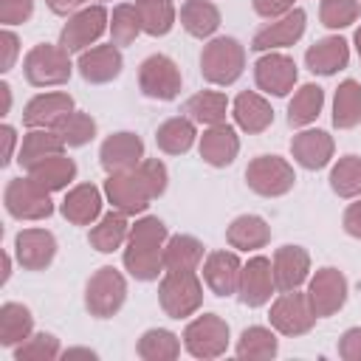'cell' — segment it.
Returning a JSON list of instances; mask_svg holds the SVG:
<instances>
[{"label": "cell", "mask_w": 361, "mask_h": 361, "mask_svg": "<svg viewBox=\"0 0 361 361\" xmlns=\"http://www.w3.org/2000/svg\"><path fill=\"white\" fill-rule=\"evenodd\" d=\"M361 17V0H322L319 20L324 28H347Z\"/></svg>", "instance_id": "obj_44"}, {"label": "cell", "mask_w": 361, "mask_h": 361, "mask_svg": "<svg viewBox=\"0 0 361 361\" xmlns=\"http://www.w3.org/2000/svg\"><path fill=\"white\" fill-rule=\"evenodd\" d=\"M48 3V8L54 11V14H62V17H68V14H73L82 3H87V0H45Z\"/></svg>", "instance_id": "obj_54"}, {"label": "cell", "mask_w": 361, "mask_h": 361, "mask_svg": "<svg viewBox=\"0 0 361 361\" xmlns=\"http://www.w3.org/2000/svg\"><path fill=\"white\" fill-rule=\"evenodd\" d=\"M183 347L195 358H220L228 350V324L217 313H203L186 324Z\"/></svg>", "instance_id": "obj_9"}, {"label": "cell", "mask_w": 361, "mask_h": 361, "mask_svg": "<svg viewBox=\"0 0 361 361\" xmlns=\"http://www.w3.org/2000/svg\"><path fill=\"white\" fill-rule=\"evenodd\" d=\"M180 25L197 39L212 37L220 28V11L209 0H186L180 6Z\"/></svg>", "instance_id": "obj_34"}, {"label": "cell", "mask_w": 361, "mask_h": 361, "mask_svg": "<svg viewBox=\"0 0 361 361\" xmlns=\"http://www.w3.org/2000/svg\"><path fill=\"white\" fill-rule=\"evenodd\" d=\"M180 68L164 54H152L138 65V87L149 99L172 102L180 93Z\"/></svg>", "instance_id": "obj_10"}, {"label": "cell", "mask_w": 361, "mask_h": 361, "mask_svg": "<svg viewBox=\"0 0 361 361\" xmlns=\"http://www.w3.org/2000/svg\"><path fill=\"white\" fill-rule=\"evenodd\" d=\"M243 265L234 251H212L203 262V282L214 296H231L240 288Z\"/></svg>", "instance_id": "obj_19"}, {"label": "cell", "mask_w": 361, "mask_h": 361, "mask_svg": "<svg viewBox=\"0 0 361 361\" xmlns=\"http://www.w3.org/2000/svg\"><path fill=\"white\" fill-rule=\"evenodd\" d=\"M333 124L338 130H350L361 124V85L355 79H344L333 96Z\"/></svg>", "instance_id": "obj_36"}, {"label": "cell", "mask_w": 361, "mask_h": 361, "mask_svg": "<svg viewBox=\"0 0 361 361\" xmlns=\"http://www.w3.org/2000/svg\"><path fill=\"white\" fill-rule=\"evenodd\" d=\"M322 107H324V90L319 85L307 82L293 93V99L288 104V124L290 127H305V124L319 118Z\"/></svg>", "instance_id": "obj_37"}, {"label": "cell", "mask_w": 361, "mask_h": 361, "mask_svg": "<svg viewBox=\"0 0 361 361\" xmlns=\"http://www.w3.org/2000/svg\"><path fill=\"white\" fill-rule=\"evenodd\" d=\"M245 68V48L234 37H214L200 51V73L212 85H234Z\"/></svg>", "instance_id": "obj_2"}, {"label": "cell", "mask_w": 361, "mask_h": 361, "mask_svg": "<svg viewBox=\"0 0 361 361\" xmlns=\"http://www.w3.org/2000/svg\"><path fill=\"white\" fill-rule=\"evenodd\" d=\"M135 3H172V0H135Z\"/></svg>", "instance_id": "obj_59"}, {"label": "cell", "mask_w": 361, "mask_h": 361, "mask_svg": "<svg viewBox=\"0 0 361 361\" xmlns=\"http://www.w3.org/2000/svg\"><path fill=\"white\" fill-rule=\"evenodd\" d=\"M6 209L17 220H45L54 214L51 192L42 189L34 178H11L6 186Z\"/></svg>", "instance_id": "obj_8"}, {"label": "cell", "mask_w": 361, "mask_h": 361, "mask_svg": "<svg viewBox=\"0 0 361 361\" xmlns=\"http://www.w3.org/2000/svg\"><path fill=\"white\" fill-rule=\"evenodd\" d=\"M274 288H276V282H274L271 259L268 257H251L240 274V288H237L240 302L248 307H262L271 299Z\"/></svg>", "instance_id": "obj_16"}, {"label": "cell", "mask_w": 361, "mask_h": 361, "mask_svg": "<svg viewBox=\"0 0 361 361\" xmlns=\"http://www.w3.org/2000/svg\"><path fill=\"white\" fill-rule=\"evenodd\" d=\"M276 350H279V344H276L274 330L259 327V324L245 327L237 341V358H243V361H268L276 355Z\"/></svg>", "instance_id": "obj_39"}, {"label": "cell", "mask_w": 361, "mask_h": 361, "mask_svg": "<svg viewBox=\"0 0 361 361\" xmlns=\"http://www.w3.org/2000/svg\"><path fill=\"white\" fill-rule=\"evenodd\" d=\"M333 149H336L333 135L324 130H302L290 141V152L296 164L305 169H324L333 158Z\"/></svg>", "instance_id": "obj_22"}, {"label": "cell", "mask_w": 361, "mask_h": 361, "mask_svg": "<svg viewBox=\"0 0 361 361\" xmlns=\"http://www.w3.org/2000/svg\"><path fill=\"white\" fill-rule=\"evenodd\" d=\"M138 355L144 361H172L180 355V341L175 333L155 327L138 338Z\"/></svg>", "instance_id": "obj_41"}, {"label": "cell", "mask_w": 361, "mask_h": 361, "mask_svg": "<svg viewBox=\"0 0 361 361\" xmlns=\"http://www.w3.org/2000/svg\"><path fill=\"white\" fill-rule=\"evenodd\" d=\"M307 299L316 319H327L338 313L347 302V276L338 268H319L307 285Z\"/></svg>", "instance_id": "obj_12"}, {"label": "cell", "mask_w": 361, "mask_h": 361, "mask_svg": "<svg viewBox=\"0 0 361 361\" xmlns=\"http://www.w3.org/2000/svg\"><path fill=\"white\" fill-rule=\"evenodd\" d=\"M226 240L231 248L237 251H257L262 245H268L271 240V228L262 217L257 214H240L231 220V226L226 228Z\"/></svg>", "instance_id": "obj_28"}, {"label": "cell", "mask_w": 361, "mask_h": 361, "mask_svg": "<svg viewBox=\"0 0 361 361\" xmlns=\"http://www.w3.org/2000/svg\"><path fill=\"white\" fill-rule=\"evenodd\" d=\"M102 214V195L93 183L73 186L62 200V217L73 226H90Z\"/></svg>", "instance_id": "obj_27"}, {"label": "cell", "mask_w": 361, "mask_h": 361, "mask_svg": "<svg viewBox=\"0 0 361 361\" xmlns=\"http://www.w3.org/2000/svg\"><path fill=\"white\" fill-rule=\"evenodd\" d=\"M271 268H274V282L279 290H296L310 274V257L302 245H282L276 248Z\"/></svg>", "instance_id": "obj_23"}, {"label": "cell", "mask_w": 361, "mask_h": 361, "mask_svg": "<svg viewBox=\"0 0 361 361\" xmlns=\"http://www.w3.org/2000/svg\"><path fill=\"white\" fill-rule=\"evenodd\" d=\"M245 183L251 192L262 195V197H279L288 195L296 183L293 166L279 158V155H257L248 166H245Z\"/></svg>", "instance_id": "obj_7"}, {"label": "cell", "mask_w": 361, "mask_h": 361, "mask_svg": "<svg viewBox=\"0 0 361 361\" xmlns=\"http://www.w3.org/2000/svg\"><path fill=\"white\" fill-rule=\"evenodd\" d=\"M271 327L282 336H305L313 324H316V313L310 307L307 293L296 290H282V296L271 305Z\"/></svg>", "instance_id": "obj_11"}, {"label": "cell", "mask_w": 361, "mask_h": 361, "mask_svg": "<svg viewBox=\"0 0 361 361\" xmlns=\"http://www.w3.org/2000/svg\"><path fill=\"white\" fill-rule=\"evenodd\" d=\"M34 14V0H0V23L20 25Z\"/></svg>", "instance_id": "obj_47"}, {"label": "cell", "mask_w": 361, "mask_h": 361, "mask_svg": "<svg viewBox=\"0 0 361 361\" xmlns=\"http://www.w3.org/2000/svg\"><path fill=\"white\" fill-rule=\"evenodd\" d=\"M34 330V316L25 305L20 302H6L0 307V344L3 347H17L23 344Z\"/></svg>", "instance_id": "obj_32"}, {"label": "cell", "mask_w": 361, "mask_h": 361, "mask_svg": "<svg viewBox=\"0 0 361 361\" xmlns=\"http://www.w3.org/2000/svg\"><path fill=\"white\" fill-rule=\"evenodd\" d=\"M251 6L265 20H279L288 11H293V0H251Z\"/></svg>", "instance_id": "obj_49"}, {"label": "cell", "mask_w": 361, "mask_h": 361, "mask_svg": "<svg viewBox=\"0 0 361 361\" xmlns=\"http://www.w3.org/2000/svg\"><path fill=\"white\" fill-rule=\"evenodd\" d=\"M127 234H130V228H127V214L118 212V209H113V212H107V214L90 228L87 240H90V245H93L96 251L113 254V251L127 240Z\"/></svg>", "instance_id": "obj_33"}, {"label": "cell", "mask_w": 361, "mask_h": 361, "mask_svg": "<svg viewBox=\"0 0 361 361\" xmlns=\"http://www.w3.org/2000/svg\"><path fill=\"white\" fill-rule=\"evenodd\" d=\"M0 96H3V107H0V116H8V110H11V87L3 82L0 85Z\"/></svg>", "instance_id": "obj_56"}, {"label": "cell", "mask_w": 361, "mask_h": 361, "mask_svg": "<svg viewBox=\"0 0 361 361\" xmlns=\"http://www.w3.org/2000/svg\"><path fill=\"white\" fill-rule=\"evenodd\" d=\"M71 110H73V99H71L68 93H62V90L39 93V96H34V99L25 104V110H23V124L31 127V130H39V127L51 130V127H54L59 118H65Z\"/></svg>", "instance_id": "obj_21"}, {"label": "cell", "mask_w": 361, "mask_h": 361, "mask_svg": "<svg viewBox=\"0 0 361 361\" xmlns=\"http://www.w3.org/2000/svg\"><path fill=\"white\" fill-rule=\"evenodd\" d=\"M164 245H166V226L158 217H141L130 234L124 248V268L141 279L152 282L164 271Z\"/></svg>", "instance_id": "obj_1"}, {"label": "cell", "mask_w": 361, "mask_h": 361, "mask_svg": "<svg viewBox=\"0 0 361 361\" xmlns=\"http://www.w3.org/2000/svg\"><path fill=\"white\" fill-rule=\"evenodd\" d=\"M121 65H124V59H121V51L116 48V42H110V45H96V48H90V51H82V54H79V62H76L82 79L90 82V85L113 82V79L121 73Z\"/></svg>", "instance_id": "obj_20"}, {"label": "cell", "mask_w": 361, "mask_h": 361, "mask_svg": "<svg viewBox=\"0 0 361 361\" xmlns=\"http://www.w3.org/2000/svg\"><path fill=\"white\" fill-rule=\"evenodd\" d=\"M350 62V45L344 37H324L316 39L307 51H305V65L310 73L319 76H333L336 71L347 68Z\"/></svg>", "instance_id": "obj_24"}, {"label": "cell", "mask_w": 361, "mask_h": 361, "mask_svg": "<svg viewBox=\"0 0 361 361\" xmlns=\"http://www.w3.org/2000/svg\"><path fill=\"white\" fill-rule=\"evenodd\" d=\"M203 262V243L189 234H175L164 245V271H197Z\"/></svg>", "instance_id": "obj_31"}, {"label": "cell", "mask_w": 361, "mask_h": 361, "mask_svg": "<svg viewBox=\"0 0 361 361\" xmlns=\"http://www.w3.org/2000/svg\"><path fill=\"white\" fill-rule=\"evenodd\" d=\"M338 355L344 361H361V327H350L338 338Z\"/></svg>", "instance_id": "obj_50"}, {"label": "cell", "mask_w": 361, "mask_h": 361, "mask_svg": "<svg viewBox=\"0 0 361 361\" xmlns=\"http://www.w3.org/2000/svg\"><path fill=\"white\" fill-rule=\"evenodd\" d=\"M107 28V11L102 6H87L68 17L59 31V45L68 54H82L90 42H96Z\"/></svg>", "instance_id": "obj_13"}, {"label": "cell", "mask_w": 361, "mask_h": 361, "mask_svg": "<svg viewBox=\"0 0 361 361\" xmlns=\"http://www.w3.org/2000/svg\"><path fill=\"white\" fill-rule=\"evenodd\" d=\"M0 138H3V158H0V164L6 166V164L11 161V155H14V144H17V133H14V127H11V124H3V127H0Z\"/></svg>", "instance_id": "obj_53"}, {"label": "cell", "mask_w": 361, "mask_h": 361, "mask_svg": "<svg viewBox=\"0 0 361 361\" xmlns=\"http://www.w3.org/2000/svg\"><path fill=\"white\" fill-rule=\"evenodd\" d=\"M296 62L285 54H265L257 59L254 65V79H257V87L271 93V96H288L296 85Z\"/></svg>", "instance_id": "obj_14"}, {"label": "cell", "mask_w": 361, "mask_h": 361, "mask_svg": "<svg viewBox=\"0 0 361 361\" xmlns=\"http://www.w3.org/2000/svg\"><path fill=\"white\" fill-rule=\"evenodd\" d=\"M14 254L25 271H42L56 257V237L48 228H23L14 237Z\"/></svg>", "instance_id": "obj_15"}, {"label": "cell", "mask_w": 361, "mask_h": 361, "mask_svg": "<svg viewBox=\"0 0 361 361\" xmlns=\"http://www.w3.org/2000/svg\"><path fill=\"white\" fill-rule=\"evenodd\" d=\"M341 223H344V231H347L350 237L361 240V197L344 209V217H341Z\"/></svg>", "instance_id": "obj_52"}, {"label": "cell", "mask_w": 361, "mask_h": 361, "mask_svg": "<svg viewBox=\"0 0 361 361\" xmlns=\"http://www.w3.org/2000/svg\"><path fill=\"white\" fill-rule=\"evenodd\" d=\"M28 175H31L42 189L59 192V189H65V186L76 178V164H73V158L56 152V155L42 158L39 164H34V166L28 169Z\"/></svg>", "instance_id": "obj_30"}, {"label": "cell", "mask_w": 361, "mask_h": 361, "mask_svg": "<svg viewBox=\"0 0 361 361\" xmlns=\"http://www.w3.org/2000/svg\"><path fill=\"white\" fill-rule=\"evenodd\" d=\"M56 355H59V338L51 336V333L28 336L14 350V361H54Z\"/></svg>", "instance_id": "obj_46"}, {"label": "cell", "mask_w": 361, "mask_h": 361, "mask_svg": "<svg viewBox=\"0 0 361 361\" xmlns=\"http://www.w3.org/2000/svg\"><path fill=\"white\" fill-rule=\"evenodd\" d=\"M23 73L28 79V85L34 87H51V85H65L73 73L71 65V54L62 45H48L39 42L34 45L25 59H23Z\"/></svg>", "instance_id": "obj_3"}, {"label": "cell", "mask_w": 361, "mask_h": 361, "mask_svg": "<svg viewBox=\"0 0 361 361\" xmlns=\"http://www.w3.org/2000/svg\"><path fill=\"white\" fill-rule=\"evenodd\" d=\"M138 169L144 172L147 183L152 186L155 197H161V195L166 192V180H169V175H166V166H164L158 158H144V161L138 164Z\"/></svg>", "instance_id": "obj_48"}, {"label": "cell", "mask_w": 361, "mask_h": 361, "mask_svg": "<svg viewBox=\"0 0 361 361\" xmlns=\"http://www.w3.org/2000/svg\"><path fill=\"white\" fill-rule=\"evenodd\" d=\"M240 152V138L234 127L228 124H214L200 135V158L209 166H228Z\"/></svg>", "instance_id": "obj_25"}, {"label": "cell", "mask_w": 361, "mask_h": 361, "mask_svg": "<svg viewBox=\"0 0 361 361\" xmlns=\"http://www.w3.org/2000/svg\"><path fill=\"white\" fill-rule=\"evenodd\" d=\"M226 110H228V99L223 93H217V90H200V93L189 96L186 104H183V113L192 121L209 124V127L223 124L226 121Z\"/></svg>", "instance_id": "obj_35"}, {"label": "cell", "mask_w": 361, "mask_h": 361, "mask_svg": "<svg viewBox=\"0 0 361 361\" xmlns=\"http://www.w3.org/2000/svg\"><path fill=\"white\" fill-rule=\"evenodd\" d=\"M8 274H11V257H8V254H3V276H0V282H6V279H8Z\"/></svg>", "instance_id": "obj_57"}, {"label": "cell", "mask_w": 361, "mask_h": 361, "mask_svg": "<svg viewBox=\"0 0 361 361\" xmlns=\"http://www.w3.org/2000/svg\"><path fill=\"white\" fill-rule=\"evenodd\" d=\"M127 299V282L124 276L113 268V265H104L99 268L90 279H87V288H85V307L90 310V316L96 319H110L121 310Z\"/></svg>", "instance_id": "obj_5"}, {"label": "cell", "mask_w": 361, "mask_h": 361, "mask_svg": "<svg viewBox=\"0 0 361 361\" xmlns=\"http://www.w3.org/2000/svg\"><path fill=\"white\" fill-rule=\"evenodd\" d=\"M330 189L338 197H361V155H344L333 164Z\"/></svg>", "instance_id": "obj_40"}, {"label": "cell", "mask_w": 361, "mask_h": 361, "mask_svg": "<svg viewBox=\"0 0 361 361\" xmlns=\"http://www.w3.org/2000/svg\"><path fill=\"white\" fill-rule=\"evenodd\" d=\"M17 51H20V39L6 28L0 31V71H11L14 68V59H17Z\"/></svg>", "instance_id": "obj_51"}, {"label": "cell", "mask_w": 361, "mask_h": 361, "mask_svg": "<svg viewBox=\"0 0 361 361\" xmlns=\"http://www.w3.org/2000/svg\"><path fill=\"white\" fill-rule=\"evenodd\" d=\"M62 358H65V361H76V358L93 361V358H96V353H93V350H87V347H71V350H65V353H62Z\"/></svg>", "instance_id": "obj_55"}, {"label": "cell", "mask_w": 361, "mask_h": 361, "mask_svg": "<svg viewBox=\"0 0 361 361\" xmlns=\"http://www.w3.org/2000/svg\"><path fill=\"white\" fill-rule=\"evenodd\" d=\"M353 42H355V51H358V59H361V28L355 31V37H353Z\"/></svg>", "instance_id": "obj_58"}, {"label": "cell", "mask_w": 361, "mask_h": 361, "mask_svg": "<svg viewBox=\"0 0 361 361\" xmlns=\"http://www.w3.org/2000/svg\"><path fill=\"white\" fill-rule=\"evenodd\" d=\"M305 25H307V14L302 8H293L288 11L285 17H279L276 23L259 28L251 39V48L254 51H271V48H288L293 42L302 39L305 34Z\"/></svg>", "instance_id": "obj_18"}, {"label": "cell", "mask_w": 361, "mask_h": 361, "mask_svg": "<svg viewBox=\"0 0 361 361\" xmlns=\"http://www.w3.org/2000/svg\"><path fill=\"white\" fill-rule=\"evenodd\" d=\"M141 11L144 31L149 37H164L175 25V6L172 3H135Z\"/></svg>", "instance_id": "obj_45"}, {"label": "cell", "mask_w": 361, "mask_h": 361, "mask_svg": "<svg viewBox=\"0 0 361 361\" xmlns=\"http://www.w3.org/2000/svg\"><path fill=\"white\" fill-rule=\"evenodd\" d=\"M141 31H144V23H141V11H138V6H133V3H121V6L113 8V17H110V34H113V42H116V45H130Z\"/></svg>", "instance_id": "obj_43"}, {"label": "cell", "mask_w": 361, "mask_h": 361, "mask_svg": "<svg viewBox=\"0 0 361 361\" xmlns=\"http://www.w3.org/2000/svg\"><path fill=\"white\" fill-rule=\"evenodd\" d=\"M231 116H234L237 127L245 130V133H251V135L265 133V130L271 127V121H274L271 104H268L259 93H254V90H243V93L234 99Z\"/></svg>", "instance_id": "obj_26"}, {"label": "cell", "mask_w": 361, "mask_h": 361, "mask_svg": "<svg viewBox=\"0 0 361 361\" xmlns=\"http://www.w3.org/2000/svg\"><path fill=\"white\" fill-rule=\"evenodd\" d=\"M51 130L65 141V147H85L96 135V121H93V116H87L82 110H71Z\"/></svg>", "instance_id": "obj_42"}, {"label": "cell", "mask_w": 361, "mask_h": 361, "mask_svg": "<svg viewBox=\"0 0 361 361\" xmlns=\"http://www.w3.org/2000/svg\"><path fill=\"white\" fill-rule=\"evenodd\" d=\"M195 121L189 116H172L155 130V144L166 155H183L195 144Z\"/></svg>", "instance_id": "obj_29"}, {"label": "cell", "mask_w": 361, "mask_h": 361, "mask_svg": "<svg viewBox=\"0 0 361 361\" xmlns=\"http://www.w3.org/2000/svg\"><path fill=\"white\" fill-rule=\"evenodd\" d=\"M104 195L113 203V209L124 214H141L149 206V200H155V192L138 166L127 172H110L104 180Z\"/></svg>", "instance_id": "obj_6"}, {"label": "cell", "mask_w": 361, "mask_h": 361, "mask_svg": "<svg viewBox=\"0 0 361 361\" xmlns=\"http://www.w3.org/2000/svg\"><path fill=\"white\" fill-rule=\"evenodd\" d=\"M102 166L107 172H127L144 161V141L135 133H113L99 149Z\"/></svg>", "instance_id": "obj_17"}, {"label": "cell", "mask_w": 361, "mask_h": 361, "mask_svg": "<svg viewBox=\"0 0 361 361\" xmlns=\"http://www.w3.org/2000/svg\"><path fill=\"white\" fill-rule=\"evenodd\" d=\"M158 302L169 319H186L203 305V285L195 271H166L158 285Z\"/></svg>", "instance_id": "obj_4"}, {"label": "cell", "mask_w": 361, "mask_h": 361, "mask_svg": "<svg viewBox=\"0 0 361 361\" xmlns=\"http://www.w3.org/2000/svg\"><path fill=\"white\" fill-rule=\"evenodd\" d=\"M62 147H65V141H62L54 130L39 127V130H31V133L23 138V147H20V158H17V161H20V166L31 169V166L39 164L42 158L62 152Z\"/></svg>", "instance_id": "obj_38"}]
</instances>
